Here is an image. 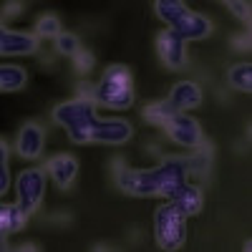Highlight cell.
<instances>
[{"instance_id":"1","label":"cell","mask_w":252,"mask_h":252,"mask_svg":"<svg viewBox=\"0 0 252 252\" xmlns=\"http://www.w3.org/2000/svg\"><path fill=\"white\" fill-rule=\"evenodd\" d=\"M114 179L121 192L131 197H166L174 194V189L189 182V172L184 157H164L157 166L136 169L126 161H114Z\"/></svg>"},{"instance_id":"2","label":"cell","mask_w":252,"mask_h":252,"mask_svg":"<svg viewBox=\"0 0 252 252\" xmlns=\"http://www.w3.org/2000/svg\"><path fill=\"white\" fill-rule=\"evenodd\" d=\"M134 101H136V86L129 66L111 63L98 78V83H94V103L111 111H126L134 106Z\"/></svg>"},{"instance_id":"3","label":"cell","mask_w":252,"mask_h":252,"mask_svg":"<svg viewBox=\"0 0 252 252\" xmlns=\"http://www.w3.org/2000/svg\"><path fill=\"white\" fill-rule=\"evenodd\" d=\"M53 124H58L66 136L73 144H91V129L98 119L96 114V103L91 98H68V101H61L53 106L51 111Z\"/></svg>"},{"instance_id":"4","label":"cell","mask_w":252,"mask_h":252,"mask_svg":"<svg viewBox=\"0 0 252 252\" xmlns=\"http://www.w3.org/2000/svg\"><path fill=\"white\" fill-rule=\"evenodd\" d=\"M154 240L161 250H179L187 242V215L172 199L154 212Z\"/></svg>"},{"instance_id":"5","label":"cell","mask_w":252,"mask_h":252,"mask_svg":"<svg viewBox=\"0 0 252 252\" xmlns=\"http://www.w3.org/2000/svg\"><path fill=\"white\" fill-rule=\"evenodd\" d=\"M48 189V174L43 166H26L15 177V204L20 209H26L28 215H35L46 199Z\"/></svg>"},{"instance_id":"6","label":"cell","mask_w":252,"mask_h":252,"mask_svg":"<svg viewBox=\"0 0 252 252\" xmlns=\"http://www.w3.org/2000/svg\"><path fill=\"white\" fill-rule=\"evenodd\" d=\"M164 131L177 146H184V149H194L204 141V131L194 116H187L184 111H177L169 121L164 124Z\"/></svg>"},{"instance_id":"7","label":"cell","mask_w":252,"mask_h":252,"mask_svg":"<svg viewBox=\"0 0 252 252\" xmlns=\"http://www.w3.org/2000/svg\"><path fill=\"white\" fill-rule=\"evenodd\" d=\"M46 141H48V134L43 129V124L26 121L15 136V154L26 161H38L46 152Z\"/></svg>"},{"instance_id":"8","label":"cell","mask_w":252,"mask_h":252,"mask_svg":"<svg viewBox=\"0 0 252 252\" xmlns=\"http://www.w3.org/2000/svg\"><path fill=\"white\" fill-rule=\"evenodd\" d=\"M134 136V126L126 119H96L91 129V144H103V146H124Z\"/></svg>"},{"instance_id":"9","label":"cell","mask_w":252,"mask_h":252,"mask_svg":"<svg viewBox=\"0 0 252 252\" xmlns=\"http://www.w3.org/2000/svg\"><path fill=\"white\" fill-rule=\"evenodd\" d=\"M43 169L48 174V179L61 189V192H68V189L76 184V177H78V169L81 164L73 154L68 152H58L53 157H48V161L43 164Z\"/></svg>"},{"instance_id":"10","label":"cell","mask_w":252,"mask_h":252,"mask_svg":"<svg viewBox=\"0 0 252 252\" xmlns=\"http://www.w3.org/2000/svg\"><path fill=\"white\" fill-rule=\"evenodd\" d=\"M157 51H159V58L166 68H172V71H182L187 66V40L172 31V28H166L157 35Z\"/></svg>"},{"instance_id":"11","label":"cell","mask_w":252,"mask_h":252,"mask_svg":"<svg viewBox=\"0 0 252 252\" xmlns=\"http://www.w3.org/2000/svg\"><path fill=\"white\" fill-rule=\"evenodd\" d=\"M28 212L20 209L15 202H0V250H8L10 235L20 232L28 224Z\"/></svg>"},{"instance_id":"12","label":"cell","mask_w":252,"mask_h":252,"mask_svg":"<svg viewBox=\"0 0 252 252\" xmlns=\"http://www.w3.org/2000/svg\"><path fill=\"white\" fill-rule=\"evenodd\" d=\"M204 98V91L197 81H177L174 86L169 89V101L177 111H192L197 109Z\"/></svg>"},{"instance_id":"13","label":"cell","mask_w":252,"mask_h":252,"mask_svg":"<svg viewBox=\"0 0 252 252\" xmlns=\"http://www.w3.org/2000/svg\"><path fill=\"white\" fill-rule=\"evenodd\" d=\"M38 51V35L26 31H10L0 35V56H31Z\"/></svg>"},{"instance_id":"14","label":"cell","mask_w":252,"mask_h":252,"mask_svg":"<svg viewBox=\"0 0 252 252\" xmlns=\"http://www.w3.org/2000/svg\"><path fill=\"white\" fill-rule=\"evenodd\" d=\"M172 31H177L187 43L189 40H204L207 35H212V20H209L207 15H202V13L189 10L187 18L182 20V23H177Z\"/></svg>"},{"instance_id":"15","label":"cell","mask_w":252,"mask_h":252,"mask_svg":"<svg viewBox=\"0 0 252 252\" xmlns=\"http://www.w3.org/2000/svg\"><path fill=\"white\" fill-rule=\"evenodd\" d=\"M169 199L182 209L187 217H197V215L202 212V207H204L202 189L194 187V184H189V182H184L182 187H177V189H174V194H172Z\"/></svg>"},{"instance_id":"16","label":"cell","mask_w":252,"mask_h":252,"mask_svg":"<svg viewBox=\"0 0 252 252\" xmlns=\"http://www.w3.org/2000/svg\"><path fill=\"white\" fill-rule=\"evenodd\" d=\"M28 86V71L15 63H0V94H15Z\"/></svg>"},{"instance_id":"17","label":"cell","mask_w":252,"mask_h":252,"mask_svg":"<svg viewBox=\"0 0 252 252\" xmlns=\"http://www.w3.org/2000/svg\"><path fill=\"white\" fill-rule=\"evenodd\" d=\"M154 13L166 28H174L177 23H182L187 18L189 5L184 0H154Z\"/></svg>"},{"instance_id":"18","label":"cell","mask_w":252,"mask_h":252,"mask_svg":"<svg viewBox=\"0 0 252 252\" xmlns=\"http://www.w3.org/2000/svg\"><path fill=\"white\" fill-rule=\"evenodd\" d=\"M184 164H187V172L189 174L204 177L209 172V166H212V144L202 141L199 146H194V152L184 157Z\"/></svg>"},{"instance_id":"19","label":"cell","mask_w":252,"mask_h":252,"mask_svg":"<svg viewBox=\"0 0 252 252\" xmlns=\"http://www.w3.org/2000/svg\"><path fill=\"white\" fill-rule=\"evenodd\" d=\"M227 83L229 89H235L240 94H250L252 89V66L250 61H237L227 68Z\"/></svg>"},{"instance_id":"20","label":"cell","mask_w":252,"mask_h":252,"mask_svg":"<svg viewBox=\"0 0 252 252\" xmlns=\"http://www.w3.org/2000/svg\"><path fill=\"white\" fill-rule=\"evenodd\" d=\"M174 114H177V109H174L166 98H164V101H152V103H146L144 111H141V116H144V121H146V124H152V126H161V129H164V124L169 121Z\"/></svg>"},{"instance_id":"21","label":"cell","mask_w":252,"mask_h":252,"mask_svg":"<svg viewBox=\"0 0 252 252\" xmlns=\"http://www.w3.org/2000/svg\"><path fill=\"white\" fill-rule=\"evenodd\" d=\"M13 187L10 179V144L5 139H0V197L8 194Z\"/></svg>"},{"instance_id":"22","label":"cell","mask_w":252,"mask_h":252,"mask_svg":"<svg viewBox=\"0 0 252 252\" xmlns=\"http://www.w3.org/2000/svg\"><path fill=\"white\" fill-rule=\"evenodd\" d=\"M61 33V20L53 13H43L35 20V35L38 38H56Z\"/></svg>"},{"instance_id":"23","label":"cell","mask_w":252,"mask_h":252,"mask_svg":"<svg viewBox=\"0 0 252 252\" xmlns=\"http://www.w3.org/2000/svg\"><path fill=\"white\" fill-rule=\"evenodd\" d=\"M53 40H56V51H58L61 56H73V53L81 48V40H78V35H76V33H66V31H61Z\"/></svg>"},{"instance_id":"24","label":"cell","mask_w":252,"mask_h":252,"mask_svg":"<svg viewBox=\"0 0 252 252\" xmlns=\"http://www.w3.org/2000/svg\"><path fill=\"white\" fill-rule=\"evenodd\" d=\"M71 58H73V68H76V73H81V76L91 73L94 66H96V56H94L91 51H86V48H78Z\"/></svg>"},{"instance_id":"25","label":"cell","mask_w":252,"mask_h":252,"mask_svg":"<svg viewBox=\"0 0 252 252\" xmlns=\"http://www.w3.org/2000/svg\"><path fill=\"white\" fill-rule=\"evenodd\" d=\"M227 8L232 10V15L240 18L245 26H250V3H247V0H232V3H229Z\"/></svg>"},{"instance_id":"26","label":"cell","mask_w":252,"mask_h":252,"mask_svg":"<svg viewBox=\"0 0 252 252\" xmlns=\"http://www.w3.org/2000/svg\"><path fill=\"white\" fill-rule=\"evenodd\" d=\"M0 15H3L5 20L20 18V15H23V0H5L3 8H0Z\"/></svg>"},{"instance_id":"27","label":"cell","mask_w":252,"mask_h":252,"mask_svg":"<svg viewBox=\"0 0 252 252\" xmlns=\"http://www.w3.org/2000/svg\"><path fill=\"white\" fill-rule=\"evenodd\" d=\"M76 96H78V98H91V101H94V83H89V81L76 83Z\"/></svg>"},{"instance_id":"28","label":"cell","mask_w":252,"mask_h":252,"mask_svg":"<svg viewBox=\"0 0 252 252\" xmlns=\"http://www.w3.org/2000/svg\"><path fill=\"white\" fill-rule=\"evenodd\" d=\"M232 46L240 48V51H247V48H250V33H240V35H235V38H232Z\"/></svg>"},{"instance_id":"29","label":"cell","mask_w":252,"mask_h":252,"mask_svg":"<svg viewBox=\"0 0 252 252\" xmlns=\"http://www.w3.org/2000/svg\"><path fill=\"white\" fill-rule=\"evenodd\" d=\"M18 250H40V245H35V242H23Z\"/></svg>"},{"instance_id":"30","label":"cell","mask_w":252,"mask_h":252,"mask_svg":"<svg viewBox=\"0 0 252 252\" xmlns=\"http://www.w3.org/2000/svg\"><path fill=\"white\" fill-rule=\"evenodd\" d=\"M5 28H8V26L3 23V20H0V35H3V33H5Z\"/></svg>"},{"instance_id":"31","label":"cell","mask_w":252,"mask_h":252,"mask_svg":"<svg viewBox=\"0 0 252 252\" xmlns=\"http://www.w3.org/2000/svg\"><path fill=\"white\" fill-rule=\"evenodd\" d=\"M222 3H224V5H229V3H232V0H222Z\"/></svg>"}]
</instances>
